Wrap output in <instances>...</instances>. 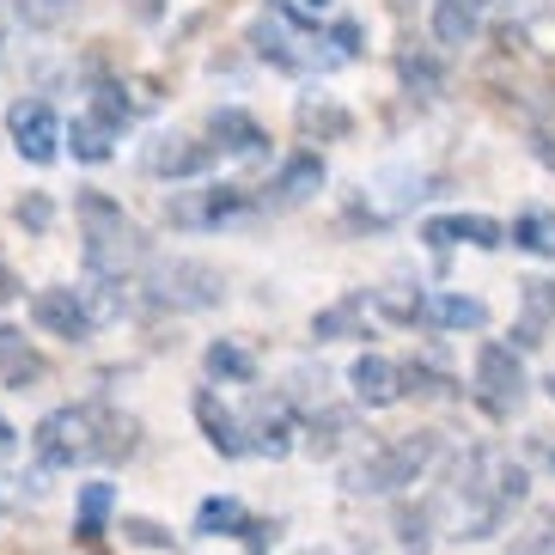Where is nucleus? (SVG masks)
I'll return each instance as SVG.
<instances>
[{
  "mask_svg": "<svg viewBox=\"0 0 555 555\" xmlns=\"http://www.w3.org/2000/svg\"><path fill=\"white\" fill-rule=\"evenodd\" d=\"M250 50H257L262 62H275L281 74H311V67H330L324 50H318V37L294 31V13H281V7L257 13V25H250Z\"/></svg>",
  "mask_w": 555,
  "mask_h": 555,
  "instance_id": "39448f33",
  "label": "nucleus"
},
{
  "mask_svg": "<svg viewBox=\"0 0 555 555\" xmlns=\"http://www.w3.org/2000/svg\"><path fill=\"white\" fill-rule=\"evenodd\" d=\"M165 7H171V0H129V13L141 18V25H153V18H165Z\"/></svg>",
  "mask_w": 555,
  "mask_h": 555,
  "instance_id": "c9c22d12",
  "label": "nucleus"
},
{
  "mask_svg": "<svg viewBox=\"0 0 555 555\" xmlns=\"http://www.w3.org/2000/svg\"><path fill=\"white\" fill-rule=\"evenodd\" d=\"M7 134H13V147L25 165H50L55 153H62V116L43 99H18L13 111H7Z\"/></svg>",
  "mask_w": 555,
  "mask_h": 555,
  "instance_id": "6e6552de",
  "label": "nucleus"
},
{
  "mask_svg": "<svg viewBox=\"0 0 555 555\" xmlns=\"http://www.w3.org/2000/svg\"><path fill=\"white\" fill-rule=\"evenodd\" d=\"M62 141L74 147V159H80V165H104L116 153V129L104 122V116H92V111L74 116V129H62Z\"/></svg>",
  "mask_w": 555,
  "mask_h": 555,
  "instance_id": "aec40b11",
  "label": "nucleus"
},
{
  "mask_svg": "<svg viewBox=\"0 0 555 555\" xmlns=\"http://www.w3.org/2000/svg\"><path fill=\"white\" fill-rule=\"evenodd\" d=\"M43 373H50V366H43V354H37V348L25 343V330L0 324V378H7L13 391H31V385H37Z\"/></svg>",
  "mask_w": 555,
  "mask_h": 555,
  "instance_id": "f3484780",
  "label": "nucleus"
},
{
  "mask_svg": "<svg viewBox=\"0 0 555 555\" xmlns=\"http://www.w3.org/2000/svg\"><path fill=\"white\" fill-rule=\"evenodd\" d=\"M324 178H330V171H324V153H294V159L275 171V183L262 190V208H269V214L306 208V202L324 190Z\"/></svg>",
  "mask_w": 555,
  "mask_h": 555,
  "instance_id": "1a4fd4ad",
  "label": "nucleus"
},
{
  "mask_svg": "<svg viewBox=\"0 0 555 555\" xmlns=\"http://www.w3.org/2000/svg\"><path fill=\"white\" fill-rule=\"evenodd\" d=\"M306 7H330V0H306Z\"/></svg>",
  "mask_w": 555,
  "mask_h": 555,
  "instance_id": "ea45409f",
  "label": "nucleus"
},
{
  "mask_svg": "<svg viewBox=\"0 0 555 555\" xmlns=\"http://www.w3.org/2000/svg\"><path fill=\"white\" fill-rule=\"evenodd\" d=\"M13 452H18V434H13V422L0 415V457H13Z\"/></svg>",
  "mask_w": 555,
  "mask_h": 555,
  "instance_id": "e433bc0d",
  "label": "nucleus"
},
{
  "mask_svg": "<svg viewBox=\"0 0 555 555\" xmlns=\"http://www.w3.org/2000/svg\"><path fill=\"white\" fill-rule=\"evenodd\" d=\"M245 183H208V190H178L165 202V220L183 232H202V227H220L232 214H245Z\"/></svg>",
  "mask_w": 555,
  "mask_h": 555,
  "instance_id": "0eeeda50",
  "label": "nucleus"
},
{
  "mask_svg": "<svg viewBox=\"0 0 555 555\" xmlns=\"http://www.w3.org/2000/svg\"><path fill=\"white\" fill-rule=\"evenodd\" d=\"M238 427H245V452H262V457L294 452V415L281 403H257L250 415H238Z\"/></svg>",
  "mask_w": 555,
  "mask_h": 555,
  "instance_id": "2eb2a0df",
  "label": "nucleus"
},
{
  "mask_svg": "<svg viewBox=\"0 0 555 555\" xmlns=\"http://www.w3.org/2000/svg\"><path fill=\"white\" fill-rule=\"evenodd\" d=\"M348 385H354V397L366 409H391L397 397L409 391L403 385V366L397 360H385V354H360L354 366H348Z\"/></svg>",
  "mask_w": 555,
  "mask_h": 555,
  "instance_id": "f8f14e48",
  "label": "nucleus"
},
{
  "mask_svg": "<svg viewBox=\"0 0 555 555\" xmlns=\"http://www.w3.org/2000/svg\"><path fill=\"white\" fill-rule=\"evenodd\" d=\"M489 18V0H434V43L446 50H464Z\"/></svg>",
  "mask_w": 555,
  "mask_h": 555,
  "instance_id": "dca6fc26",
  "label": "nucleus"
},
{
  "mask_svg": "<svg viewBox=\"0 0 555 555\" xmlns=\"http://www.w3.org/2000/svg\"><path fill=\"white\" fill-rule=\"evenodd\" d=\"M208 147L214 153H232V159H262V153H269V134H262V122L257 116H245V111H214L208 116Z\"/></svg>",
  "mask_w": 555,
  "mask_h": 555,
  "instance_id": "9b49d317",
  "label": "nucleus"
},
{
  "mask_svg": "<svg viewBox=\"0 0 555 555\" xmlns=\"http://www.w3.org/2000/svg\"><path fill=\"white\" fill-rule=\"evenodd\" d=\"M111 506H116V489H111V482H86V489H80V519H74V538L99 543V538H104V519H111Z\"/></svg>",
  "mask_w": 555,
  "mask_h": 555,
  "instance_id": "b1692460",
  "label": "nucleus"
},
{
  "mask_svg": "<svg viewBox=\"0 0 555 555\" xmlns=\"http://www.w3.org/2000/svg\"><path fill=\"white\" fill-rule=\"evenodd\" d=\"M18 482H25V476H0V506H7V513L43 501V482H37V476H31V489H18Z\"/></svg>",
  "mask_w": 555,
  "mask_h": 555,
  "instance_id": "7c9ffc66",
  "label": "nucleus"
},
{
  "mask_svg": "<svg viewBox=\"0 0 555 555\" xmlns=\"http://www.w3.org/2000/svg\"><path fill=\"white\" fill-rule=\"evenodd\" d=\"M18 220H25L31 232H50V220H55L50 196H25V202H18Z\"/></svg>",
  "mask_w": 555,
  "mask_h": 555,
  "instance_id": "72a5a7b5",
  "label": "nucleus"
},
{
  "mask_svg": "<svg viewBox=\"0 0 555 555\" xmlns=\"http://www.w3.org/2000/svg\"><path fill=\"white\" fill-rule=\"evenodd\" d=\"M476 397L489 415H513L525 397V366L506 343H482L476 348Z\"/></svg>",
  "mask_w": 555,
  "mask_h": 555,
  "instance_id": "423d86ee",
  "label": "nucleus"
},
{
  "mask_svg": "<svg viewBox=\"0 0 555 555\" xmlns=\"http://www.w3.org/2000/svg\"><path fill=\"white\" fill-rule=\"evenodd\" d=\"M299 129H306V134H330V141H343V134L348 129H354V116H348V111H336V104H299Z\"/></svg>",
  "mask_w": 555,
  "mask_h": 555,
  "instance_id": "cd10ccee",
  "label": "nucleus"
},
{
  "mask_svg": "<svg viewBox=\"0 0 555 555\" xmlns=\"http://www.w3.org/2000/svg\"><path fill=\"white\" fill-rule=\"evenodd\" d=\"M74 299H80L86 306V318H92V330L99 324H111V318H122V306H129V299H122V281H86V287H74Z\"/></svg>",
  "mask_w": 555,
  "mask_h": 555,
  "instance_id": "a878e982",
  "label": "nucleus"
},
{
  "mask_svg": "<svg viewBox=\"0 0 555 555\" xmlns=\"http://www.w3.org/2000/svg\"><path fill=\"white\" fill-rule=\"evenodd\" d=\"M196 422H202V434H208V446L220 457H245V427H238V415H232L214 391H196Z\"/></svg>",
  "mask_w": 555,
  "mask_h": 555,
  "instance_id": "a211bd4d",
  "label": "nucleus"
},
{
  "mask_svg": "<svg viewBox=\"0 0 555 555\" xmlns=\"http://www.w3.org/2000/svg\"><path fill=\"white\" fill-rule=\"evenodd\" d=\"M427 457H434V434H403V440L378 446L373 457H360L354 470H348V489L354 494H397L427 470Z\"/></svg>",
  "mask_w": 555,
  "mask_h": 555,
  "instance_id": "7ed1b4c3",
  "label": "nucleus"
},
{
  "mask_svg": "<svg viewBox=\"0 0 555 555\" xmlns=\"http://www.w3.org/2000/svg\"><path fill=\"white\" fill-rule=\"evenodd\" d=\"M543 391H550V397H555V373H550V378H543Z\"/></svg>",
  "mask_w": 555,
  "mask_h": 555,
  "instance_id": "58836bf2",
  "label": "nucleus"
},
{
  "mask_svg": "<svg viewBox=\"0 0 555 555\" xmlns=\"http://www.w3.org/2000/svg\"><path fill=\"white\" fill-rule=\"evenodd\" d=\"M506 238H513L519 250H531V257H555V214L550 208H525Z\"/></svg>",
  "mask_w": 555,
  "mask_h": 555,
  "instance_id": "5701e85b",
  "label": "nucleus"
},
{
  "mask_svg": "<svg viewBox=\"0 0 555 555\" xmlns=\"http://www.w3.org/2000/svg\"><path fill=\"white\" fill-rule=\"evenodd\" d=\"M250 373H257V360H250L238 343H214V348H208V378H227V385H245Z\"/></svg>",
  "mask_w": 555,
  "mask_h": 555,
  "instance_id": "bb28decb",
  "label": "nucleus"
},
{
  "mask_svg": "<svg viewBox=\"0 0 555 555\" xmlns=\"http://www.w3.org/2000/svg\"><path fill=\"white\" fill-rule=\"evenodd\" d=\"M538 159L555 171V134H538Z\"/></svg>",
  "mask_w": 555,
  "mask_h": 555,
  "instance_id": "4c0bfd02",
  "label": "nucleus"
},
{
  "mask_svg": "<svg viewBox=\"0 0 555 555\" xmlns=\"http://www.w3.org/2000/svg\"><path fill=\"white\" fill-rule=\"evenodd\" d=\"M122 538L141 543V550H171V531H165V525H153V519H122Z\"/></svg>",
  "mask_w": 555,
  "mask_h": 555,
  "instance_id": "2f4dec72",
  "label": "nucleus"
},
{
  "mask_svg": "<svg viewBox=\"0 0 555 555\" xmlns=\"http://www.w3.org/2000/svg\"><path fill=\"white\" fill-rule=\"evenodd\" d=\"M550 318H555V281H525V311H519L513 343H519V348H538L543 336H550Z\"/></svg>",
  "mask_w": 555,
  "mask_h": 555,
  "instance_id": "6ab92c4d",
  "label": "nucleus"
},
{
  "mask_svg": "<svg viewBox=\"0 0 555 555\" xmlns=\"http://www.w3.org/2000/svg\"><path fill=\"white\" fill-rule=\"evenodd\" d=\"M74 208H80V232H86V275L129 281L147 262V232L122 214V202H111L104 190H80Z\"/></svg>",
  "mask_w": 555,
  "mask_h": 555,
  "instance_id": "f03ea898",
  "label": "nucleus"
},
{
  "mask_svg": "<svg viewBox=\"0 0 555 555\" xmlns=\"http://www.w3.org/2000/svg\"><path fill=\"white\" fill-rule=\"evenodd\" d=\"M196 531H202V538H245V531H250L245 501H232V494H214V501H202Z\"/></svg>",
  "mask_w": 555,
  "mask_h": 555,
  "instance_id": "4be33fe9",
  "label": "nucleus"
},
{
  "mask_svg": "<svg viewBox=\"0 0 555 555\" xmlns=\"http://www.w3.org/2000/svg\"><path fill=\"white\" fill-rule=\"evenodd\" d=\"M324 43H330V55H324L330 67H336V62H354V55H360V25H354V18H336Z\"/></svg>",
  "mask_w": 555,
  "mask_h": 555,
  "instance_id": "c756f323",
  "label": "nucleus"
},
{
  "mask_svg": "<svg viewBox=\"0 0 555 555\" xmlns=\"http://www.w3.org/2000/svg\"><path fill=\"white\" fill-rule=\"evenodd\" d=\"M343 434H348V415H324V434H311V446H318V452H336Z\"/></svg>",
  "mask_w": 555,
  "mask_h": 555,
  "instance_id": "f704fd0d",
  "label": "nucleus"
},
{
  "mask_svg": "<svg viewBox=\"0 0 555 555\" xmlns=\"http://www.w3.org/2000/svg\"><path fill=\"white\" fill-rule=\"evenodd\" d=\"M31 318L50 336H62V343H86L92 336V318H86V306L74 299V287H43V294L31 299Z\"/></svg>",
  "mask_w": 555,
  "mask_h": 555,
  "instance_id": "ddd939ff",
  "label": "nucleus"
},
{
  "mask_svg": "<svg viewBox=\"0 0 555 555\" xmlns=\"http://www.w3.org/2000/svg\"><path fill=\"white\" fill-rule=\"evenodd\" d=\"M13 13L31 25V31H50V25H62L67 13H74V0H13Z\"/></svg>",
  "mask_w": 555,
  "mask_h": 555,
  "instance_id": "c85d7f7f",
  "label": "nucleus"
},
{
  "mask_svg": "<svg viewBox=\"0 0 555 555\" xmlns=\"http://www.w3.org/2000/svg\"><path fill=\"white\" fill-rule=\"evenodd\" d=\"M214 147L208 141H196V134H159L147 147V171L153 178H196V171H208Z\"/></svg>",
  "mask_w": 555,
  "mask_h": 555,
  "instance_id": "4468645a",
  "label": "nucleus"
},
{
  "mask_svg": "<svg viewBox=\"0 0 555 555\" xmlns=\"http://www.w3.org/2000/svg\"><path fill=\"white\" fill-rule=\"evenodd\" d=\"M220 294H227V281L196 257L153 262V275H147V299L159 311H208V306H220Z\"/></svg>",
  "mask_w": 555,
  "mask_h": 555,
  "instance_id": "20e7f679",
  "label": "nucleus"
},
{
  "mask_svg": "<svg viewBox=\"0 0 555 555\" xmlns=\"http://www.w3.org/2000/svg\"><path fill=\"white\" fill-rule=\"evenodd\" d=\"M403 80L422 86V92H434V86H440V67L427 62V55H403Z\"/></svg>",
  "mask_w": 555,
  "mask_h": 555,
  "instance_id": "473e14b6",
  "label": "nucleus"
},
{
  "mask_svg": "<svg viewBox=\"0 0 555 555\" xmlns=\"http://www.w3.org/2000/svg\"><path fill=\"white\" fill-rule=\"evenodd\" d=\"M422 238L434 250H452V245H476V250H501L506 245V227L489 220V214H434L422 227Z\"/></svg>",
  "mask_w": 555,
  "mask_h": 555,
  "instance_id": "9d476101",
  "label": "nucleus"
},
{
  "mask_svg": "<svg viewBox=\"0 0 555 555\" xmlns=\"http://www.w3.org/2000/svg\"><path fill=\"white\" fill-rule=\"evenodd\" d=\"M31 452L43 470H74V464H92V457H129L134 422L129 415H111L99 403H67V409H50L37 422Z\"/></svg>",
  "mask_w": 555,
  "mask_h": 555,
  "instance_id": "f257e3e1",
  "label": "nucleus"
},
{
  "mask_svg": "<svg viewBox=\"0 0 555 555\" xmlns=\"http://www.w3.org/2000/svg\"><path fill=\"white\" fill-rule=\"evenodd\" d=\"M422 318L440 330H482L489 324V306L470 294H434V299H422Z\"/></svg>",
  "mask_w": 555,
  "mask_h": 555,
  "instance_id": "412c9836",
  "label": "nucleus"
},
{
  "mask_svg": "<svg viewBox=\"0 0 555 555\" xmlns=\"http://www.w3.org/2000/svg\"><path fill=\"white\" fill-rule=\"evenodd\" d=\"M360 318H366V299H336V306L330 311H318V318H311V336H318V343H343V336H360Z\"/></svg>",
  "mask_w": 555,
  "mask_h": 555,
  "instance_id": "393cba45",
  "label": "nucleus"
}]
</instances>
